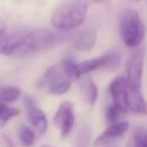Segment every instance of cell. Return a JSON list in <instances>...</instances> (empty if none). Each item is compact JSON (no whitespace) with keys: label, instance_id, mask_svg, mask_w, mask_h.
<instances>
[{"label":"cell","instance_id":"obj_23","mask_svg":"<svg viewBox=\"0 0 147 147\" xmlns=\"http://www.w3.org/2000/svg\"><path fill=\"white\" fill-rule=\"evenodd\" d=\"M40 147H51V146H48V145H41Z\"/></svg>","mask_w":147,"mask_h":147},{"label":"cell","instance_id":"obj_5","mask_svg":"<svg viewBox=\"0 0 147 147\" xmlns=\"http://www.w3.org/2000/svg\"><path fill=\"white\" fill-rule=\"evenodd\" d=\"M126 63V84L129 92H141L144 71V49L137 47Z\"/></svg>","mask_w":147,"mask_h":147},{"label":"cell","instance_id":"obj_9","mask_svg":"<svg viewBox=\"0 0 147 147\" xmlns=\"http://www.w3.org/2000/svg\"><path fill=\"white\" fill-rule=\"evenodd\" d=\"M129 126H130L129 123L125 121H118V122L109 124L106 127V130L95 138V140L93 141V146L102 147V146L113 144L116 139L123 137L127 132Z\"/></svg>","mask_w":147,"mask_h":147},{"label":"cell","instance_id":"obj_4","mask_svg":"<svg viewBox=\"0 0 147 147\" xmlns=\"http://www.w3.org/2000/svg\"><path fill=\"white\" fill-rule=\"evenodd\" d=\"M71 78L65 72L62 63L49 67L38 80V87L52 95H61L69 91Z\"/></svg>","mask_w":147,"mask_h":147},{"label":"cell","instance_id":"obj_11","mask_svg":"<svg viewBox=\"0 0 147 147\" xmlns=\"http://www.w3.org/2000/svg\"><path fill=\"white\" fill-rule=\"evenodd\" d=\"M107 65H108V52H106L105 54H102L100 56L79 62L76 64L77 78H80L82 76L93 72L99 69H107Z\"/></svg>","mask_w":147,"mask_h":147},{"label":"cell","instance_id":"obj_18","mask_svg":"<svg viewBox=\"0 0 147 147\" xmlns=\"http://www.w3.org/2000/svg\"><path fill=\"white\" fill-rule=\"evenodd\" d=\"M132 147H147V136L144 127H137L127 141Z\"/></svg>","mask_w":147,"mask_h":147},{"label":"cell","instance_id":"obj_14","mask_svg":"<svg viewBox=\"0 0 147 147\" xmlns=\"http://www.w3.org/2000/svg\"><path fill=\"white\" fill-rule=\"evenodd\" d=\"M91 144V129L88 124L84 123L80 125L72 147H88Z\"/></svg>","mask_w":147,"mask_h":147},{"label":"cell","instance_id":"obj_22","mask_svg":"<svg viewBox=\"0 0 147 147\" xmlns=\"http://www.w3.org/2000/svg\"><path fill=\"white\" fill-rule=\"evenodd\" d=\"M3 139H5V141H6V144H7L8 147H14L13 144H11V140H10V139H8L7 137H3Z\"/></svg>","mask_w":147,"mask_h":147},{"label":"cell","instance_id":"obj_6","mask_svg":"<svg viewBox=\"0 0 147 147\" xmlns=\"http://www.w3.org/2000/svg\"><path fill=\"white\" fill-rule=\"evenodd\" d=\"M109 93L113 100V105L123 114L130 111L129 103V88L125 77L118 76L111 80L109 85Z\"/></svg>","mask_w":147,"mask_h":147},{"label":"cell","instance_id":"obj_20","mask_svg":"<svg viewBox=\"0 0 147 147\" xmlns=\"http://www.w3.org/2000/svg\"><path fill=\"white\" fill-rule=\"evenodd\" d=\"M121 114H123L121 110H118L114 105H110L106 109V119L109 124L118 122V119L121 117Z\"/></svg>","mask_w":147,"mask_h":147},{"label":"cell","instance_id":"obj_13","mask_svg":"<svg viewBox=\"0 0 147 147\" xmlns=\"http://www.w3.org/2000/svg\"><path fill=\"white\" fill-rule=\"evenodd\" d=\"M18 139L23 147H32L36 142V131L25 124L18 127Z\"/></svg>","mask_w":147,"mask_h":147},{"label":"cell","instance_id":"obj_8","mask_svg":"<svg viewBox=\"0 0 147 147\" xmlns=\"http://www.w3.org/2000/svg\"><path fill=\"white\" fill-rule=\"evenodd\" d=\"M24 105H25V109H26L28 119H29L30 124L32 125L33 130L40 136L45 134L47 131V127H48V122H47V117H46L45 113L36 106V102L31 96H25Z\"/></svg>","mask_w":147,"mask_h":147},{"label":"cell","instance_id":"obj_1","mask_svg":"<svg viewBox=\"0 0 147 147\" xmlns=\"http://www.w3.org/2000/svg\"><path fill=\"white\" fill-rule=\"evenodd\" d=\"M67 39L65 34L52 29H37L22 34L7 56H26L54 47Z\"/></svg>","mask_w":147,"mask_h":147},{"label":"cell","instance_id":"obj_10","mask_svg":"<svg viewBox=\"0 0 147 147\" xmlns=\"http://www.w3.org/2000/svg\"><path fill=\"white\" fill-rule=\"evenodd\" d=\"M98 40V32L93 28L80 30L74 38V47L79 52H88L94 48Z\"/></svg>","mask_w":147,"mask_h":147},{"label":"cell","instance_id":"obj_17","mask_svg":"<svg viewBox=\"0 0 147 147\" xmlns=\"http://www.w3.org/2000/svg\"><path fill=\"white\" fill-rule=\"evenodd\" d=\"M20 114L18 109L15 107H10L5 102L0 101V127L6 126V124L14 117Z\"/></svg>","mask_w":147,"mask_h":147},{"label":"cell","instance_id":"obj_24","mask_svg":"<svg viewBox=\"0 0 147 147\" xmlns=\"http://www.w3.org/2000/svg\"><path fill=\"white\" fill-rule=\"evenodd\" d=\"M132 1H139V0H132Z\"/></svg>","mask_w":147,"mask_h":147},{"label":"cell","instance_id":"obj_21","mask_svg":"<svg viewBox=\"0 0 147 147\" xmlns=\"http://www.w3.org/2000/svg\"><path fill=\"white\" fill-rule=\"evenodd\" d=\"M6 31H7V25H6L5 21L0 17V37L3 36V34L6 33Z\"/></svg>","mask_w":147,"mask_h":147},{"label":"cell","instance_id":"obj_19","mask_svg":"<svg viewBox=\"0 0 147 147\" xmlns=\"http://www.w3.org/2000/svg\"><path fill=\"white\" fill-rule=\"evenodd\" d=\"M121 52L117 48H113L108 51V65L106 70H115L118 68L121 63Z\"/></svg>","mask_w":147,"mask_h":147},{"label":"cell","instance_id":"obj_7","mask_svg":"<svg viewBox=\"0 0 147 147\" xmlns=\"http://www.w3.org/2000/svg\"><path fill=\"white\" fill-rule=\"evenodd\" d=\"M75 110H74V105L70 101H63L55 115H54V124L60 129L61 137L64 138L67 137L74 129L75 125Z\"/></svg>","mask_w":147,"mask_h":147},{"label":"cell","instance_id":"obj_3","mask_svg":"<svg viewBox=\"0 0 147 147\" xmlns=\"http://www.w3.org/2000/svg\"><path fill=\"white\" fill-rule=\"evenodd\" d=\"M119 31L122 40L126 47L137 48L140 46L145 37V25L137 10L126 9L123 13Z\"/></svg>","mask_w":147,"mask_h":147},{"label":"cell","instance_id":"obj_12","mask_svg":"<svg viewBox=\"0 0 147 147\" xmlns=\"http://www.w3.org/2000/svg\"><path fill=\"white\" fill-rule=\"evenodd\" d=\"M129 103L130 111L138 115L146 113V101L141 92H129Z\"/></svg>","mask_w":147,"mask_h":147},{"label":"cell","instance_id":"obj_2","mask_svg":"<svg viewBox=\"0 0 147 147\" xmlns=\"http://www.w3.org/2000/svg\"><path fill=\"white\" fill-rule=\"evenodd\" d=\"M87 14V0H64L55 7L51 16V24L60 31L71 30L82 25Z\"/></svg>","mask_w":147,"mask_h":147},{"label":"cell","instance_id":"obj_15","mask_svg":"<svg viewBox=\"0 0 147 147\" xmlns=\"http://www.w3.org/2000/svg\"><path fill=\"white\" fill-rule=\"evenodd\" d=\"M83 90H84V93L86 95V99L90 106H94L99 96V90H98L96 84L91 78H86L83 84Z\"/></svg>","mask_w":147,"mask_h":147},{"label":"cell","instance_id":"obj_16","mask_svg":"<svg viewBox=\"0 0 147 147\" xmlns=\"http://www.w3.org/2000/svg\"><path fill=\"white\" fill-rule=\"evenodd\" d=\"M21 96V90L16 86H2L0 87V101L10 103L16 101Z\"/></svg>","mask_w":147,"mask_h":147}]
</instances>
